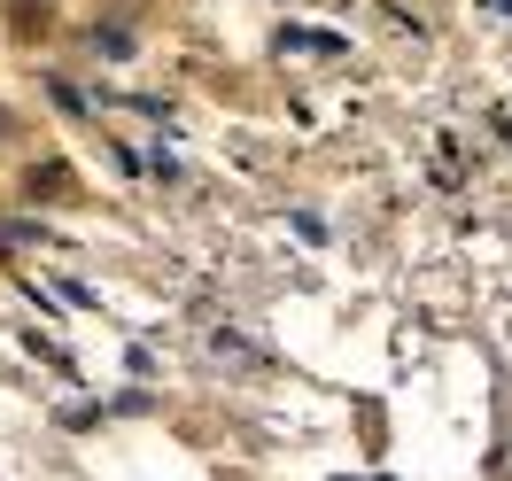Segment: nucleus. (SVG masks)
Instances as JSON below:
<instances>
[{
  "mask_svg": "<svg viewBox=\"0 0 512 481\" xmlns=\"http://www.w3.org/2000/svg\"><path fill=\"white\" fill-rule=\"evenodd\" d=\"M489 8H512V0H489Z\"/></svg>",
  "mask_w": 512,
  "mask_h": 481,
  "instance_id": "obj_1",
  "label": "nucleus"
}]
</instances>
